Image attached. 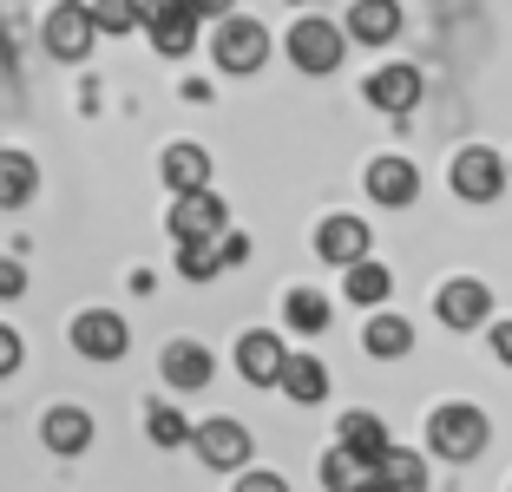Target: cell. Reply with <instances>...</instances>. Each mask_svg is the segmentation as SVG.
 I'll return each instance as SVG.
<instances>
[{"mask_svg": "<svg viewBox=\"0 0 512 492\" xmlns=\"http://www.w3.org/2000/svg\"><path fill=\"white\" fill-rule=\"evenodd\" d=\"M486 440H493V427H486V414L473 401H447V407H434V414H427V447H434L440 460H453V466L480 460Z\"/></svg>", "mask_w": 512, "mask_h": 492, "instance_id": "1", "label": "cell"}, {"mask_svg": "<svg viewBox=\"0 0 512 492\" xmlns=\"http://www.w3.org/2000/svg\"><path fill=\"white\" fill-rule=\"evenodd\" d=\"M211 60H217V73H230V79L263 73V60H270V33H263V20H250V14L217 20V33H211Z\"/></svg>", "mask_w": 512, "mask_h": 492, "instance_id": "2", "label": "cell"}, {"mask_svg": "<svg viewBox=\"0 0 512 492\" xmlns=\"http://www.w3.org/2000/svg\"><path fill=\"white\" fill-rule=\"evenodd\" d=\"M289 60H296V73H335L342 66V53H348V33L335 27V20H322V14H302L296 27H289Z\"/></svg>", "mask_w": 512, "mask_h": 492, "instance_id": "3", "label": "cell"}, {"mask_svg": "<svg viewBox=\"0 0 512 492\" xmlns=\"http://www.w3.org/2000/svg\"><path fill=\"white\" fill-rule=\"evenodd\" d=\"M92 40H99V27H92L86 0H53V7H46V20H40V46L53 53V60L79 66V60L92 53Z\"/></svg>", "mask_w": 512, "mask_h": 492, "instance_id": "4", "label": "cell"}, {"mask_svg": "<svg viewBox=\"0 0 512 492\" xmlns=\"http://www.w3.org/2000/svg\"><path fill=\"white\" fill-rule=\"evenodd\" d=\"M138 27H151V53L184 60L197 46V27H204V20L191 14V0H138Z\"/></svg>", "mask_w": 512, "mask_h": 492, "instance_id": "5", "label": "cell"}, {"mask_svg": "<svg viewBox=\"0 0 512 492\" xmlns=\"http://www.w3.org/2000/svg\"><path fill=\"white\" fill-rule=\"evenodd\" d=\"M191 453L204 460V473H243V466H250V427H243V420H230V414L197 420Z\"/></svg>", "mask_w": 512, "mask_h": 492, "instance_id": "6", "label": "cell"}, {"mask_svg": "<svg viewBox=\"0 0 512 492\" xmlns=\"http://www.w3.org/2000/svg\"><path fill=\"white\" fill-rule=\"evenodd\" d=\"M447 184H453V197H460V204H493V197L506 191V158H499V151H486V145L453 151Z\"/></svg>", "mask_w": 512, "mask_h": 492, "instance_id": "7", "label": "cell"}, {"mask_svg": "<svg viewBox=\"0 0 512 492\" xmlns=\"http://www.w3.org/2000/svg\"><path fill=\"white\" fill-rule=\"evenodd\" d=\"M165 224H171L178 243H217L230 230V204L217 191H191V197H178V204L165 210Z\"/></svg>", "mask_w": 512, "mask_h": 492, "instance_id": "8", "label": "cell"}, {"mask_svg": "<svg viewBox=\"0 0 512 492\" xmlns=\"http://www.w3.org/2000/svg\"><path fill=\"white\" fill-rule=\"evenodd\" d=\"M73 348L86 361H99V368H112V361H125V348H132V328L112 309H79L73 315Z\"/></svg>", "mask_w": 512, "mask_h": 492, "instance_id": "9", "label": "cell"}, {"mask_svg": "<svg viewBox=\"0 0 512 492\" xmlns=\"http://www.w3.org/2000/svg\"><path fill=\"white\" fill-rule=\"evenodd\" d=\"M362 184H368V197H375L381 210H407L414 197H421V164L401 158V151H381V158H368Z\"/></svg>", "mask_w": 512, "mask_h": 492, "instance_id": "10", "label": "cell"}, {"mask_svg": "<svg viewBox=\"0 0 512 492\" xmlns=\"http://www.w3.org/2000/svg\"><path fill=\"white\" fill-rule=\"evenodd\" d=\"M434 315L453 328V335H467V328H480L486 315H493V289H486L480 276H453V283H440Z\"/></svg>", "mask_w": 512, "mask_h": 492, "instance_id": "11", "label": "cell"}, {"mask_svg": "<svg viewBox=\"0 0 512 492\" xmlns=\"http://www.w3.org/2000/svg\"><path fill=\"white\" fill-rule=\"evenodd\" d=\"M368 224L362 217H348V210H335V217H322L316 224V256L322 263H335V269H355V263H368Z\"/></svg>", "mask_w": 512, "mask_h": 492, "instance_id": "12", "label": "cell"}, {"mask_svg": "<svg viewBox=\"0 0 512 492\" xmlns=\"http://www.w3.org/2000/svg\"><path fill=\"white\" fill-rule=\"evenodd\" d=\"M335 447H342L355 466H368V473H375V466H381V453L394 447V440H388V420H381V414H368V407H355V414H342V420H335Z\"/></svg>", "mask_w": 512, "mask_h": 492, "instance_id": "13", "label": "cell"}, {"mask_svg": "<svg viewBox=\"0 0 512 492\" xmlns=\"http://www.w3.org/2000/svg\"><path fill=\"white\" fill-rule=\"evenodd\" d=\"M283 361H289V348H283L276 328H250L237 342V374L250 388H276V381H283Z\"/></svg>", "mask_w": 512, "mask_h": 492, "instance_id": "14", "label": "cell"}, {"mask_svg": "<svg viewBox=\"0 0 512 492\" xmlns=\"http://www.w3.org/2000/svg\"><path fill=\"white\" fill-rule=\"evenodd\" d=\"M368 105H375V112H388V119H401V112H414V105H421V73H414V66H381V73H368Z\"/></svg>", "mask_w": 512, "mask_h": 492, "instance_id": "15", "label": "cell"}, {"mask_svg": "<svg viewBox=\"0 0 512 492\" xmlns=\"http://www.w3.org/2000/svg\"><path fill=\"white\" fill-rule=\"evenodd\" d=\"M158 374H165L178 394H197V388H211L217 361H211V348H204V342H171L165 355H158Z\"/></svg>", "mask_w": 512, "mask_h": 492, "instance_id": "16", "label": "cell"}, {"mask_svg": "<svg viewBox=\"0 0 512 492\" xmlns=\"http://www.w3.org/2000/svg\"><path fill=\"white\" fill-rule=\"evenodd\" d=\"M158 178H165L178 197L211 191V151H204V145H191V138H178V145H171L165 158H158Z\"/></svg>", "mask_w": 512, "mask_h": 492, "instance_id": "17", "label": "cell"}, {"mask_svg": "<svg viewBox=\"0 0 512 492\" xmlns=\"http://www.w3.org/2000/svg\"><path fill=\"white\" fill-rule=\"evenodd\" d=\"M40 440H46V453H60V460H79V453L92 447V414H86V407H46Z\"/></svg>", "mask_w": 512, "mask_h": 492, "instance_id": "18", "label": "cell"}, {"mask_svg": "<svg viewBox=\"0 0 512 492\" xmlns=\"http://www.w3.org/2000/svg\"><path fill=\"white\" fill-rule=\"evenodd\" d=\"M348 40L362 46H388L401 33V0H348Z\"/></svg>", "mask_w": 512, "mask_h": 492, "instance_id": "19", "label": "cell"}, {"mask_svg": "<svg viewBox=\"0 0 512 492\" xmlns=\"http://www.w3.org/2000/svg\"><path fill=\"white\" fill-rule=\"evenodd\" d=\"M362 348L375 361H401V355H414V322L407 315H368V328H362Z\"/></svg>", "mask_w": 512, "mask_h": 492, "instance_id": "20", "label": "cell"}, {"mask_svg": "<svg viewBox=\"0 0 512 492\" xmlns=\"http://www.w3.org/2000/svg\"><path fill=\"white\" fill-rule=\"evenodd\" d=\"M276 388H283L296 407H316V401H329V368H322L316 355H289V361H283V381H276Z\"/></svg>", "mask_w": 512, "mask_h": 492, "instance_id": "21", "label": "cell"}, {"mask_svg": "<svg viewBox=\"0 0 512 492\" xmlns=\"http://www.w3.org/2000/svg\"><path fill=\"white\" fill-rule=\"evenodd\" d=\"M33 191H40V164L27 151H0V210H20Z\"/></svg>", "mask_w": 512, "mask_h": 492, "instance_id": "22", "label": "cell"}, {"mask_svg": "<svg viewBox=\"0 0 512 492\" xmlns=\"http://www.w3.org/2000/svg\"><path fill=\"white\" fill-rule=\"evenodd\" d=\"M375 479L388 492H427V460L414 447H388V453H381V466H375Z\"/></svg>", "mask_w": 512, "mask_h": 492, "instance_id": "23", "label": "cell"}, {"mask_svg": "<svg viewBox=\"0 0 512 492\" xmlns=\"http://www.w3.org/2000/svg\"><path fill=\"white\" fill-rule=\"evenodd\" d=\"M342 289H348L355 309H381V302L394 296V276L381 263H355V269H342Z\"/></svg>", "mask_w": 512, "mask_h": 492, "instance_id": "24", "label": "cell"}, {"mask_svg": "<svg viewBox=\"0 0 512 492\" xmlns=\"http://www.w3.org/2000/svg\"><path fill=\"white\" fill-rule=\"evenodd\" d=\"M283 322L296 328V335H322V328L335 322V315H329V296H316V289H289V302H283Z\"/></svg>", "mask_w": 512, "mask_h": 492, "instance_id": "25", "label": "cell"}, {"mask_svg": "<svg viewBox=\"0 0 512 492\" xmlns=\"http://www.w3.org/2000/svg\"><path fill=\"white\" fill-rule=\"evenodd\" d=\"M92 27L106 33V40H125V33H138V0H86Z\"/></svg>", "mask_w": 512, "mask_h": 492, "instance_id": "26", "label": "cell"}, {"mask_svg": "<svg viewBox=\"0 0 512 492\" xmlns=\"http://www.w3.org/2000/svg\"><path fill=\"white\" fill-rule=\"evenodd\" d=\"M145 433H151V447H191V433H197V427L178 414V407H165V401H158V407L145 414Z\"/></svg>", "mask_w": 512, "mask_h": 492, "instance_id": "27", "label": "cell"}, {"mask_svg": "<svg viewBox=\"0 0 512 492\" xmlns=\"http://www.w3.org/2000/svg\"><path fill=\"white\" fill-rule=\"evenodd\" d=\"M316 473H322V486H329V492H348V486H362V479H368V466H355L342 447H329Z\"/></svg>", "mask_w": 512, "mask_h": 492, "instance_id": "28", "label": "cell"}, {"mask_svg": "<svg viewBox=\"0 0 512 492\" xmlns=\"http://www.w3.org/2000/svg\"><path fill=\"white\" fill-rule=\"evenodd\" d=\"M178 269H184V283H211L217 269V243H178Z\"/></svg>", "mask_w": 512, "mask_h": 492, "instance_id": "29", "label": "cell"}, {"mask_svg": "<svg viewBox=\"0 0 512 492\" xmlns=\"http://www.w3.org/2000/svg\"><path fill=\"white\" fill-rule=\"evenodd\" d=\"M250 250H256V243H250V237H243V230H224V237H217V263H224V269H237V263H250Z\"/></svg>", "mask_w": 512, "mask_h": 492, "instance_id": "30", "label": "cell"}, {"mask_svg": "<svg viewBox=\"0 0 512 492\" xmlns=\"http://www.w3.org/2000/svg\"><path fill=\"white\" fill-rule=\"evenodd\" d=\"M20 296H27V263L0 256V302H20Z\"/></svg>", "mask_w": 512, "mask_h": 492, "instance_id": "31", "label": "cell"}, {"mask_svg": "<svg viewBox=\"0 0 512 492\" xmlns=\"http://www.w3.org/2000/svg\"><path fill=\"white\" fill-rule=\"evenodd\" d=\"M20 355H27V348H20V335L0 322V374H14V368H20Z\"/></svg>", "mask_w": 512, "mask_h": 492, "instance_id": "32", "label": "cell"}, {"mask_svg": "<svg viewBox=\"0 0 512 492\" xmlns=\"http://www.w3.org/2000/svg\"><path fill=\"white\" fill-rule=\"evenodd\" d=\"M237 492H289V479L283 473H243Z\"/></svg>", "mask_w": 512, "mask_h": 492, "instance_id": "33", "label": "cell"}, {"mask_svg": "<svg viewBox=\"0 0 512 492\" xmlns=\"http://www.w3.org/2000/svg\"><path fill=\"white\" fill-rule=\"evenodd\" d=\"M191 14L197 20H230V14H237V0H191Z\"/></svg>", "mask_w": 512, "mask_h": 492, "instance_id": "34", "label": "cell"}, {"mask_svg": "<svg viewBox=\"0 0 512 492\" xmlns=\"http://www.w3.org/2000/svg\"><path fill=\"white\" fill-rule=\"evenodd\" d=\"M493 355L499 368H512V322H493Z\"/></svg>", "mask_w": 512, "mask_h": 492, "instance_id": "35", "label": "cell"}, {"mask_svg": "<svg viewBox=\"0 0 512 492\" xmlns=\"http://www.w3.org/2000/svg\"><path fill=\"white\" fill-rule=\"evenodd\" d=\"M348 492H388V486H381V479H375V473H368V479H362V486H348Z\"/></svg>", "mask_w": 512, "mask_h": 492, "instance_id": "36", "label": "cell"}, {"mask_svg": "<svg viewBox=\"0 0 512 492\" xmlns=\"http://www.w3.org/2000/svg\"><path fill=\"white\" fill-rule=\"evenodd\" d=\"M506 178H512V158H506Z\"/></svg>", "mask_w": 512, "mask_h": 492, "instance_id": "37", "label": "cell"}]
</instances>
